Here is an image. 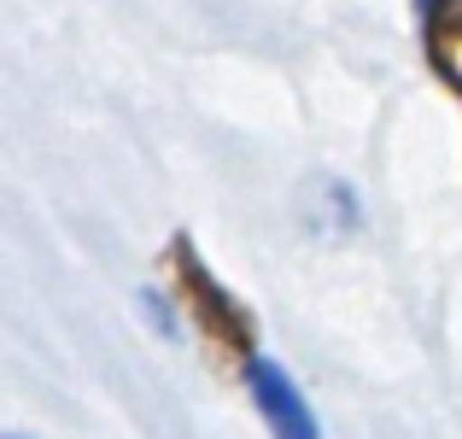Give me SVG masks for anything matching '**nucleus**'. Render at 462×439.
I'll return each mask as SVG.
<instances>
[{"label":"nucleus","mask_w":462,"mask_h":439,"mask_svg":"<svg viewBox=\"0 0 462 439\" xmlns=\"http://www.w3.org/2000/svg\"><path fill=\"white\" fill-rule=\"evenodd\" d=\"M164 282L176 316H188V328L205 340L223 369H246L258 358V316L246 311L240 293H228L217 282V270L205 264V252L193 247V235H170L164 240Z\"/></svg>","instance_id":"f257e3e1"},{"label":"nucleus","mask_w":462,"mask_h":439,"mask_svg":"<svg viewBox=\"0 0 462 439\" xmlns=\"http://www.w3.org/2000/svg\"><path fill=\"white\" fill-rule=\"evenodd\" d=\"M240 375H246V393H252L263 428H270L275 439H322V428H316V410L305 405L299 381L275 358H263V351H258V358H252Z\"/></svg>","instance_id":"f03ea898"},{"label":"nucleus","mask_w":462,"mask_h":439,"mask_svg":"<svg viewBox=\"0 0 462 439\" xmlns=\"http://www.w3.org/2000/svg\"><path fill=\"white\" fill-rule=\"evenodd\" d=\"M428 70L462 100V0H416Z\"/></svg>","instance_id":"7ed1b4c3"},{"label":"nucleus","mask_w":462,"mask_h":439,"mask_svg":"<svg viewBox=\"0 0 462 439\" xmlns=\"http://www.w3.org/2000/svg\"><path fill=\"white\" fill-rule=\"evenodd\" d=\"M0 439H30V434H0Z\"/></svg>","instance_id":"20e7f679"}]
</instances>
